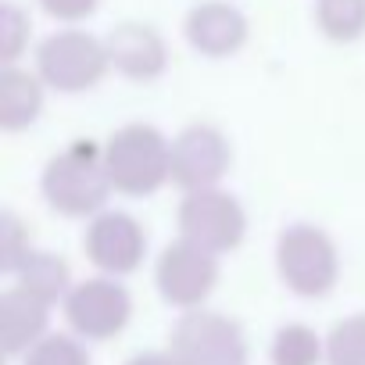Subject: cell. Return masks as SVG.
<instances>
[{
    "label": "cell",
    "mask_w": 365,
    "mask_h": 365,
    "mask_svg": "<svg viewBox=\"0 0 365 365\" xmlns=\"http://www.w3.org/2000/svg\"><path fill=\"white\" fill-rule=\"evenodd\" d=\"M108 72V43L86 29H58L36 47V76L58 93L93 90Z\"/></svg>",
    "instance_id": "3"
},
{
    "label": "cell",
    "mask_w": 365,
    "mask_h": 365,
    "mask_svg": "<svg viewBox=\"0 0 365 365\" xmlns=\"http://www.w3.org/2000/svg\"><path fill=\"white\" fill-rule=\"evenodd\" d=\"M315 26L333 43L365 36V0H315Z\"/></svg>",
    "instance_id": "16"
},
{
    "label": "cell",
    "mask_w": 365,
    "mask_h": 365,
    "mask_svg": "<svg viewBox=\"0 0 365 365\" xmlns=\"http://www.w3.org/2000/svg\"><path fill=\"white\" fill-rule=\"evenodd\" d=\"M143 255H147V233H143V226L133 215L101 212L86 226V258L101 272H108L111 279L136 272Z\"/></svg>",
    "instance_id": "10"
},
{
    "label": "cell",
    "mask_w": 365,
    "mask_h": 365,
    "mask_svg": "<svg viewBox=\"0 0 365 365\" xmlns=\"http://www.w3.org/2000/svg\"><path fill=\"white\" fill-rule=\"evenodd\" d=\"M230 140L215 125L197 122L172 140V182H179L187 194L215 190V182L230 172Z\"/></svg>",
    "instance_id": "9"
},
{
    "label": "cell",
    "mask_w": 365,
    "mask_h": 365,
    "mask_svg": "<svg viewBox=\"0 0 365 365\" xmlns=\"http://www.w3.org/2000/svg\"><path fill=\"white\" fill-rule=\"evenodd\" d=\"M43 197L58 215L68 219H83L101 212V205L108 201L111 187V175H108V158L104 147L93 140H76L65 150H58L47 168H43Z\"/></svg>",
    "instance_id": "1"
},
{
    "label": "cell",
    "mask_w": 365,
    "mask_h": 365,
    "mask_svg": "<svg viewBox=\"0 0 365 365\" xmlns=\"http://www.w3.org/2000/svg\"><path fill=\"white\" fill-rule=\"evenodd\" d=\"M36 4L43 8V15H51L72 29L76 22H86L101 8V0H36Z\"/></svg>",
    "instance_id": "22"
},
{
    "label": "cell",
    "mask_w": 365,
    "mask_h": 365,
    "mask_svg": "<svg viewBox=\"0 0 365 365\" xmlns=\"http://www.w3.org/2000/svg\"><path fill=\"white\" fill-rule=\"evenodd\" d=\"M43 79L19 65L0 68V129L19 133L33 125L43 111Z\"/></svg>",
    "instance_id": "14"
},
{
    "label": "cell",
    "mask_w": 365,
    "mask_h": 365,
    "mask_svg": "<svg viewBox=\"0 0 365 365\" xmlns=\"http://www.w3.org/2000/svg\"><path fill=\"white\" fill-rule=\"evenodd\" d=\"M168 351L179 358V365H244L247 361V340L244 329L219 312H182L172 326Z\"/></svg>",
    "instance_id": "5"
},
{
    "label": "cell",
    "mask_w": 365,
    "mask_h": 365,
    "mask_svg": "<svg viewBox=\"0 0 365 365\" xmlns=\"http://www.w3.org/2000/svg\"><path fill=\"white\" fill-rule=\"evenodd\" d=\"M125 365H179V358L172 351H143V354H133Z\"/></svg>",
    "instance_id": "23"
},
{
    "label": "cell",
    "mask_w": 365,
    "mask_h": 365,
    "mask_svg": "<svg viewBox=\"0 0 365 365\" xmlns=\"http://www.w3.org/2000/svg\"><path fill=\"white\" fill-rule=\"evenodd\" d=\"M108 58H111V68L133 83H154L165 76L168 68V47H165V36L147 26V22H118L108 36Z\"/></svg>",
    "instance_id": "12"
},
{
    "label": "cell",
    "mask_w": 365,
    "mask_h": 365,
    "mask_svg": "<svg viewBox=\"0 0 365 365\" xmlns=\"http://www.w3.org/2000/svg\"><path fill=\"white\" fill-rule=\"evenodd\" d=\"M111 187L129 197H147L172 179V143L147 122H129L104 143Z\"/></svg>",
    "instance_id": "2"
},
{
    "label": "cell",
    "mask_w": 365,
    "mask_h": 365,
    "mask_svg": "<svg viewBox=\"0 0 365 365\" xmlns=\"http://www.w3.org/2000/svg\"><path fill=\"white\" fill-rule=\"evenodd\" d=\"M22 365H90V354L86 347L68 336V333H47L29 354Z\"/></svg>",
    "instance_id": "20"
},
{
    "label": "cell",
    "mask_w": 365,
    "mask_h": 365,
    "mask_svg": "<svg viewBox=\"0 0 365 365\" xmlns=\"http://www.w3.org/2000/svg\"><path fill=\"white\" fill-rule=\"evenodd\" d=\"M29 255H33V247H29V230H26L11 212H4V219H0V272L15 276Z\"/></svg>",
    "instance_id": "21"
},
{
    "label": "cell",
    "mask_w": 365,
    "mask_h": 365,
    "mask_svg": "<svg viewBox=\"0 0 365 365\" xmlns=\"http://www.w3.org/2000/svg\"><path fill=\"white\" fill-rule=\"evenodd\" d=\"M179 233L212 255H230L244 244L247 233V215L240 201L226 190H197L187 194L179 205Z\"/></svg>",
    "instance_id": "6"
},
{
    "label": "cell",
    "mask_w": 365,
    "mask_h": 365,
    "mask_svg": "<svg viewBox=\"0 0 365 365\" xmlns=\"http://www.w3.org/2000/svg\"><path fill=\"white\" fill-rule=\"evenodd\" d=\"M29 33H33L29 15H26L19 4L4 0V4H0V61H4V68L15 65V61L26 54V47H29Z\"/></svg>",
    "instance_id": "19"
},
{
    "label": "cell",
    "mask_w": 365,
    "mask_h": 365,
    "mask_svg": "<svg viewBox=\"0 0 365 365\" xmlns=\"http://www.w3.org/2000/svg\"><path fill=\"white\" fill-rule=\"evenodd\" d=\"M276 269H279V279L294 294L322 297L333 290V283L340 276L336 244L319 226L297 222V226L283 230L276 240Z\"/></svg>",
    "instance_id": "4"
},
{
    "label": "cell",
    "mask_w": 365,
    "mask_h": 365,
    "mask_svg": "<svg viewBox=\"0 0 365 365\" xmlns=\"http://www.w3.org/2000/svg\"><path fill=\"white\" fill-rule=\"evenodd\" d=\"M322 354H326V340L304 322L279 326L269 347L272 365H319Z\"/></svg>",
    "instance_id": "17"
},
{
    "label": "cell",
    "mask_w": 365,
    "mask_h": 365,
    "mask_svg": "<svg viewBox=\"0 0 365 365\" xmlns=\"http://www.w3.org/2000/svg\"><path fill=\"white\" fill-rule=\"evenodd\" d=\"M154 283H158V294L175 304V308H201L208 301V294L215 290L219 283V258L190 240H175L168 244L161 255H158V265H154Z\"/></svg>",
    "instance_id": "7"
},
{
    "label": "cell",
    "mask_w": 365,
    "mask_h": 365,
    "mask_svg": "<svg viewBox=\"0 0 365 365\" xmlns=\"http://www.w3.org/2000/svg\"><path fill=\"white\" fill-rule=\"evenodd\" d=\"M329 365H365V312L340 319L326 336Z\"/></svg>",
    "instance_id": "18"
},
{
    "label": "cell",
    "mask_w": 365,
    "mask_h": 365,
    "mask_svg": "<svg viewBox=\"0 0 365 365\" xmlns=\"http://www.w3.org/2000/svg\"><path fill=\"white\" fill-rule=\"evenodd\" d=\"M51 322V304L36 294L11 287L0 294V344L8 354H29L43 336Z\"/></svg>",
    "instance_id": "13"
},
{
    "label": "cell",
    "mask_w": 365,
    "mask_h": 365,
    "mask_svg": "<svg viewBox=\"0 0 365 365\" xmlns=\"http://www.w3.org/2000/svg\"><path fill=\"white\" fill-rule=\"evenodd\" d=\"M133 315V297L111 276H93L72 287L65 297V319L83 340H111L125 329Z\"/></svg>",
    "instance_id": "8"
},
{
    "label": "cell",
    "mask_w": 365,
    "mask_h": 365,
    "mask_svg": "<svg viewBox=\"0 0 365 365\" xmlns=\"http://www.w3.org/2000/svg\"><path fill=\"white\" fill-rule=\"evenodd\" d=\"M182 36L205 58H233L237 51H244L251 26L247 15L230 0H201L182 19Z\"/></svg>",
    "instance_id": "11"
},
{
    "label": "cell",
    "mask_w": 365,
    "mask_h": 365,
    "mask_svg": "<svg viewBox=\"0 0 365 365\" xmlns=\"http://www.w3.org/2000/svg\"><path fill=\"white\" fill-rule=\"evenodd\" d=\"M15 279H19L22 290L36 294V297L47 301V304H54L58 297H68V294H72L68 262L58 258V255H51V251H33V255L22 262V269L15 272Z\"/></svg>",
    "instance_id": "15"
}]
</instances>
